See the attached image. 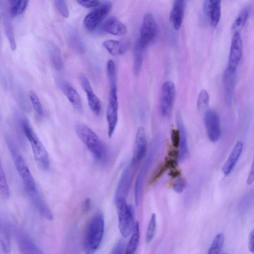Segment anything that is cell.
I'll list each match as a JSON object with an SVG mask.
<instances>
[{"instance_id":"obj_1","label":"cell","mask_w":254,"mask_h":254,"mask_svg":"<svg viewBox=\"0 0 254 254\" xmlns=\"http://www.w3.org/2000/svg\"><path fill=\"white\" fill-rule=\"evenodd\" d=\"M104 217L101 212L95 213L90 220L83 241L85 254H94L102 242L104 233Z\"/></svg>"},{"instance_id":"obj_2","label":"cell","mask_w":254,"mask_h":254,"mask_svg":"<svg viewBox=\"0 0 254 254\" xmlns=\"http://www.w3.org/2000/svg\"><path fill=\"white\" fill-rule=\"evenodd\" d=\"M5 141L11 154L15 167L22 181L25 190L28 196L38 191L36 184L28 165L18 150L15 143L6 136Z\"/></svg>"},{"instance_id":"obj_3","label":"cell","mask_w":254,"mask_h":254,"mask_svg":"<svg viewBox=\"0 0 254 254\" xmlns=\"http://www.w3.org/2000/svg\"><path fill=\"white\" fill-rule=\"evenodd\" d=\"M22 128L31 146L37 165L43 170H48L50 166L48 153L27 119H24L22 120Z\"/></svg>"},{"instance_id":"obj_4","label":"cell","mask_w":254,"mask_h":254,"mask_svg":"<svg viewBox=\"0 0 254 254\" xmlns=\"http://www.w3.org/2000/svg\"><path fill=\"white\" fill-rule=\"evenodd\" d=\"M75 132L80 140L90 151L97 160H102L105 155L104 145L97 134L89 127L78 124L75 127Z\"/></svg>"},{"instance_id":"obj_5","label":"cell","mask_w":254,"mask_h":254,"mask_svg":"<svg viewBox=\"0 0 254 254\" xmlns=\"http://www.w3.org/2000/svg\"><path fill=\"white\" fill-rule=\"evenodd\" d=\"M115 204L120 232L124 237H127L132 233L135 225L133 208L123 197L115 198Z\"/></svg>"},{"instance_id":"obj_6","label":"cell","mask_w":254,"mask_h":254,"mask_svg":"<svg viewBox=\"0 0 254 254\" xmlns=\"http://www.w3.org/2000/svg\"><path fill=\"white\" fill-rule=\"evenodd\" d=\"M157 32V24L153 14L150 12L146 13L141 24L137 41L143 48H145L155 39Z\"/></svg>"},{"instance_id":"obj_7","label":"cell","mask_w":254,"mask_h":254,"mask_svg":"<svg viewBox=\"0 0 254 254\" xmlns=\"http://www.w3.org/2000/svg\"><path fill=\"white\" fill-rule=\"evenodd\" d=\"M108 104L106 112L108 124V135L111 138L116 127L118 119V100L117 96V86H110Z\"/></svg>"},{"instance_id":"obj_8","label":"cell","mask_w":254,"mask_h":254,"mask_svg":"<svg viewBox=\"0 0 254 254\" xmlns=\"http://www.w3.org/2000/svg\"><path fill=\"white\" fill-rule=\"evenodd\" d=\"M112 9L110 1H101L100 6L87 14L83 19V25L89 31H94L106 18Z\"/></svg>"},{"instance_id":"obj_9","label":"cell","mask_w":254,"mask_h":254,"mask_svg":"<svg viewBox=\"0 0 254 254\" xmlns=\"http://www.w3.org/2000/svg\"><path fill=\"white\" fill-rule=\"evenodd\" d=\"M176 95L174 83L168 80L162 84L160 93L159 104L161 114L168 116L172 110Z\"/></svg>"},{"instance_id":"obj_10","label":"cell","mask_w":254,"mask_h":254,"mask_svg":"<svg viewBox=\"0 0 254 254\" xmlns=\"http://www.w3.org/2000/svg\"><path fill=\"white\" fill-rule=\"evenodd\" d=\"M204 124L209 139L217 141L221 135V127L219 116L215 111L207 109L204 112Z\"/></svg>"},{"instance_id":"obj_11","label":"cell","mask_w":254,"mask_h":254,"mask_svg":"<svg viewBox=\"0 0 254 254\" xmlns=\"http://www.w3.org/2000/svg\"><path fill=\"white\" fill-rule=\"evenodd\" d=\"M147 139L144 128L139 127L136 131L131 164H137L144 157L147 150Z\"/></svg>"},{"instance_id":"obj_12","label":"cell","mask_w":254,"mask_h":254,"mask_svg":"<svg viewBox=\"0 0 254 254\" xmlns=\"http://www.w3.org/2000/svg\"><path fill=\"white\" fill-rule=\"evenodd\" d=\"M243 54V42L239 31H235L232 38L228 59V65L233 68H237Z\"/></svg>"},{"instance_id":"obj_13","label":"cell","mask_w":254,"mask_h":254,"mask_svg":"<svg viewBox=\"0 0 254 254\" xmlns=\"http://www.w3.org/2000/svg\"><path fill=\"white\" fill-rule=\"evenodd\" d=\"M79 79L82 88L86 93L90 109L96 115H99L102 108L101 103L94 93L88 78L84 74L81 73L79 75Z\"/></svg>"},{"instance_id":"obj_14","label":"cell","mask_w":254,"mask_h":254,"mask_svg":"<svg viewBox=\"0 0 254 254\" xmlns=\"http://www.w3.org/2000/svg\"><path fill=\"white\" fill-rule=\"evenodd\" d=\"M157 141L158 140H156L155 141H154L153 143H152L148 157L146 160L144 165L141 170L140 173L136 182L134 189V199L135 203L136 206H137L139 203L140 192L143 180L150 166H151L158 147L159 144Z\"/></svg>"},{"instance_id":"obj_15","label":"cell","mask_w":254,"mask_h":254,"mask_svg":"<svg viewBox=\"0 0 254 254\" xmlns=\"http://www.w3.org/2000/svg\"><path fill=\"white\" fill-rule=\"evenodd\" d=\"M58 84L72 106L81 113L83 111L82 101L75 89L69 82L61 78L58 79Z\"/></svg>"},{"instance_id":"obj_16","label":"cell","mask_w":254,"mask_h":254,"mask_svg":"<svg viewBox=\"0 0 254 254\" xmlns=\"http://www.w3.org/2000/svg\"><path fill=\"white\" fill-rule=\"evenodd\" d=\"M134 166L130 163L124 170L117 188L115 198H125L127 196L132 181Z\"/></svg>"},{"instance_id":"obj_17","label":"cell","mask_w":254,"mask_h":254,"mask_svg":"<svg viewBox=\"0 0 254 254\" xmlns=\"http://www.w3.org/2000/svg\"><path fill=\"white\" fill-rule=\"evenodd\" d=\"M186 6V1L184 0H176L173 3L169 18L170 24L175 30L179 29L182 25Z\"/></svg>"},{"instance_id":"obj_18","label":"cell","mask_w":254,"mask_h":254,"mask_svg":"<svg viewBox=\"0 0 254 254\" xmlns=\"http://www.w3.org/2000/svg\"><path fill=\"white\" fill-rule=\"evenodd\" d=\"M176 120L180 131L179 157L181 161H184L188 158L189 152L186 127L181 115L179 112L176 114Z\"/></svg>"},{"instance_id":"obj_19","label":"cell","mask_w":254,"mask_h":254,"mask_svg":"<svg viewBox=\"0 0 254 254\" xmlns=\"http://www.w3.org/2000/svg\"><path fill=\"white\" fill-rule=\"evenodd\" d=\"M221 2L219 0H206L203 3V10L210 21L211 24L216 26L220 19Z\"/></svg>"},{"instance_id":"obj_20","label":"cell","mask_w":254,"mask_h":254,"mask_svg":"<svg viewBox=\"0 0 254 254\" xmlns=\"http://www.w3.org/2000/svg\"><path fill=\"white\" fill-rule=\"evenodd\" d=\"M102 29L106 32L115 36L124 35L127 32L126 26L118 18L113 16L105 21Z\"/></svg>"},{"instance_id":"obj_21","label":"cell","mask_w":254,"mask_h":254,"mask_svg":"<svg viewBox=\"0 0 254 254\" xmlns=\"http://www.w3.org/2000/svg\"><path fill=\"white\" fill-rule=\"evenodd\" d=\"M243 148V143L240 140L238 141L222 168L225 175L228 176L231 173L241 155Z\"/></svg>"},{"instance_id":"obj_22","label":"cell","mask_w":254,"mask_h":254,"mask_svg":"<svg viewBox=\"0 0 254 254\" xmlns=\"http://www.w3.org/2000/svg\"><path fill=\"white\" fill-rule=\"evenodd\" d=\"M103 45L113 56H119L125 54L128 49V43L119 40H107L103 42Z\"/></svg>"},{"instance_id":"obj_23","label":"cell","mask_w":254,"mask_h":254,"mask_svg":"<svg viewBox=\"0 0 254 254\" xmlns=\"http://www.w3.org/2000/svg\"><path fill=\"white\" fill-rule=\"evenodd\" d=\"M19 246L23 254H44L41 250L30 240L21 236L19 238Z\"/></svg>"},{"instance_id":"obj_24","label":"cell","mask_w":254,"mask_h":254,"mask_svg":"<svg viewBox=\"0 0 254 254\" xmlns=\"http://www.w3.org/2000/svg\"><path fill=\"white\" fill-rule=\"evenodd\" d=\"M236 69L227 66L223 75V83L226 93L231 96L234 88Z\"/></svg>"},{"instance_id":"obj_25","label":"cell","mask_w":254,"mask_h":254,"mask_svg":"<svg viewBox=\"0 0 254 254\" xmlns=\"http://www.w3.org/2000/svg\"><path fill=\"white\" fill-rule=\"evenodd\" d=\"M48 48L50 59L54 66L57 70H61L64 67V63L61 51L53 43H49Z\"/></svg>"},{"instance_id":"obj_26","label":"cell","mask_w":254,"mask_h":254,"mask_svg":"<svg viewBox=\"0 0 254 254\" xmlns=\"http://www.w3.org/2000/svg\"><path fill=\"white\" fill-rule=\"evenodd\" d=\"M132 234L127 245L125 254H135L138 246L140 237L139 225L136 222Z\"/></svg>"},{"instance_id":"obj_27","label":"cell","mask_w":254,"mask_h":254,"mask_svg":"<svg viewBox=\"0 0 254 254\" xmlns=\"http://www.w3.org/2000/svg\"><path fill=\"white\" fill-rule=\"evenodd\" d=\"M145 48H143L137 41L134 48V61L133 71L135 75H137L140 71L143 58V51Z\"/></svg>"},{"instance_id":"obj_28","label":"cell","mask_w":254,"mask_h":254,"mask_svg":"<svg viewBox=\"0 0 254 254\" xmlns=\"http://www.w3.org/2000/svg\"><path fill=\"white\" fill-rule=\"evenodd\" d=\"M9 11L13 16L22 14L26 9L29 1L27 0H10L8 1Z\"/></svg>"},{"instance_id":"obj_29","label":"cell","mask_w":254,"mask_h":254,"mask_svg":"<svg viewBox=\"0 0 254 254\" xmlns=\"http://www.w3.org/2000/svg\"><path fill=\"white\" fill-rule=\"evenodd\" d=\"M3 27L5 33L9 41L10 47L12 51H14L16 48V45L15 40V37L13 33V30L10 19L6 16H3Z\"/></svg>"},{"instance_id":"obj_30","label":"cell","mask_w":254,"mask_h":254,"mask_svg":"<svg viewBox=\"0 0 254 254\" xmlns=\"http://www.w3.org/2000/svg\"><path fill=\"white\" fill-rule=\"evenodd\" d=\"M249 16V9L247 6L244 7L239 12L232 24V29L235 31L242 28L245 24Z\"/></svg>"},{"instance_id":"obj_31","label":"cell","mask_w":254,"mask_h":254,"mask_svg":"<svg viewBox=\"0 0 254 254\" xmlns=\"http://www.w3.org/2000/svg\"><path fill=\"white\" fill-rule=\"evenodd\" d=\"M224 243L223 234H218L214 238L207 254H222L221 251Z\"/></svg>"},{"instance_id":"obj_32","label":"cell","mask_w":254,"mask_h":254,"mask_svg":"<svg viewBox=\"0 0 254 254\" xmlns=\"http://www.w3.org/2000/svg\"><path fill=\"white\" fill-rule=\"evenodd\" d=\"M209 103V96L205 89H202L199 92L196 102L197 110L200 112L205 111L208 107Z\"/></svg>"},{"instance_id":"obj_33","label":"cell","mask_w":254,"mask_h":254,"mask_svg":"<svg viewBox=\"0 0 254 254\" xmlns=\"http://www.w3.org/2000/svg\"><path fill=\"white\" fill-rule=\"evenodd\" d=\"M0 192L2 196L8 198L10 196V190L0 159Z\"/></svg>"},{"instance_id":"obj_34","label":"cell","mask_w":254,"mask_h":254,"mask_svg":"<svg viewBox=\"0 0 254 254\" xmlns=\"http://www.w3.org/2000/svg\"><path fill=\"white\" fill-rule=\"evenodd\" d=\"M69 42L72 47L77 52L81 53L84 51V46L78 33L72 31L69 35Z\"/></svg>"},{"instance_id":"obj_35","label":"cell","mask_w":254,"mask_h":254,"mask_svg":"<svg viewBox=\"0 0 254 254\" xmlns=\"http://www.w3.org/2000/svg\"><path fill=\"white\" fill-rule=\"evenodd\" d=\"M29 97L35 112L39 116H42L44 113L43 108L37 93L33 90H30Z\"/></svg>"},{"instance_id":"obj_36","label":"cell","mask_w":254,"mask_h":254,"mask_svg":"<svg viewBox=\"0 0 254 254\" xmlns=\"http://www.w3.org/2000/svg\"><path fill=\"white\" fill-rule=\"evenodd\" d=\"M107 73L110 85H117V72L116 65L112 60L107 63Z\"/></svg>"},{"instance_id":"obj_37","label":"cell","mask_w":254,"mask_h":254,"mask_svg":"<svg viewBox=\"0 0 254 254\" xmlns=\"http://www.w3.org/2000/svg\"><path fill=\"white\" fill-rule=\"evenodd\" d=\"M156 226V215L153 213L151 216L146 234L145 241L147 244L150 243L152 240L155 234Z\"/></svg>"},{"instance_id":"obj_38","label":"cell","mask_w":254,"mask_h":254,"mask_svg":"<svg viewBox=\"0 0 254 254\" xmlns=\"http://www.w3.org/2000/svg\"><path fill=\"white\" fill-rule=\"evenodd\" d=\"M0 243L3 251L8 253L10 251V242L7 233L3 229L0 230Z\"/></svg>"},{"instance_id":"obj_39","label":"cell","mask_w":254,"mask_h":254,"mask_svg":"<svg viewBox=\"0 0 254 254\" xmlns=\"http://www.w3.org/2000/svg\"><path fill=\"white\" fill-rule=\"evenodd\" d=\"M56 8L60 14L64 18L69 16V11L66 1L63 0L54 1Z\"/></svg>"},{"instance_id":"obj_40","label":"cell","mask_w":254,"mask_h":254,"mask_svg":"<svg viewBox=\"0 0 254 254\" xmlns=\"http://www.w3.org/2000/svg\"><path fill=\"white\" fill-rule=\"evenodd\" d=\"M167 167L164 163H162L155 170L150 180V183L152 184L157 180L167 169Z\"/></svg>"},{"instance_id":"obj_41","label":"cell","mask_w":254,"mask_h":254,"mask_svg":"<svg viewBox=\"0 0 254 254\" xmlns=\"http://www.w3.org/2000/svg\"><path fill=\"white\" fill-rule=\"evenodd\" d=\"M186 180L182 178H177L173 185L174 190L178 193L182 192L186 186Z\"/></svg>"},{"instance_id":"obj_42","label":"cell","mask_w":254,"mask_h":254,"mask_svg":"<svg viewBox=\"0 0 254 254\" xmlns=\"http://www.w3.org/2000/svg\"><path fill=\"white\" fill-rule=\"evenodd\" d=\"M171 136L173 146L175 148L179 147L180 143V131L178 128L172 129Z\"/></svg>"},{"instance_id":"obj_43","label":"cell","mask_w":254,"mask_h":254,"mask_svg":"<svg viewBox=\"0 0 254 254\" xmlns=\"http://www.w3.org/2000/svg\"><path fill=\"white\" fill-rule=\"evenodd\" d=\"M125 243L123 240L120 239L114 246L110 254H123Z\"/></svg>"},{"instance_id":"obj_44","label":"cell","mask_w":254,"mask_h":254,"mask_svg":"<svg viewBox=\"0 0 254 254\" xmlns=\"http://www.w3.org/2000/svg\"><path fill=\"white\" fill-rule=\"evenodd\" d=\"M77 2L80 5L87 8L94 7L98 6L101 1L99 0H77Z\"/></svg>"},{"instance_id":"obj_45","label":"cell","mask_w":254,"mask_h":254,"mask_svg":"<svg viewBox=\"0 0 254 254\" xmlns=\"http://www.w3.org/2000/svg\"><path fill=\"white\" fill-rule=\"evenodd\" d=\"M254 230L252 231L250 234L249 239H248V247L250 251L253 253L254 251Z\"/></svg>"},{"instance_id":"obj_46","label":"cell","mask_w":254,"mask_h":254,"mask_svg":"<svg viewBox=\"0 0 254 254\" xmlns=\"http://www.w3.org/2000/svg\"><path fill=\"white\" fill-rule=\"evenodd\" d=\"M254 179V166L253 164L252 166L251 169L250 170L249 175L248 176V180H247V184L250 185L251 184Z\"/></svg>"},{"instance_id":"obj_47","label":"cell","mask_w":254,"mask_h":254,"mask_svg":"<svg viewBox=\"0 0 254 254\" xmlns=\"http://www.w3.org/2000/svg\"><path fill=\"white\" fill-rule=\"evenodd\" d=\"M90 199H87L85 200L84 203H83V210L84 211H88L89 209H90Z\"/></svg>"},{"instance_id":"obj_48","label":"cell","mask_w":254,"mask_h":254,"mask_svg":"<svg viewBox=\"0 0 254 254\" xmlns=\"http://www.w3.org/2000/svg\"><path fill=\"white\" fill-rule=\"evenodd\" d=\"M180 172L176 168L172 169L170 173V175L172 177H177L180 176Z\"/></svg>"},{"instance_id":"obj_49","label":"cell","mask_w":254,"mask_h":254,"mask_svg":"<svg viewBox=\"0 0 254 254\" xmlns=\"http://www.w3.org/2000/svg\"><path fill=\"white\" fill-rule=\"evenodd\" d=\"M222 254H226V253H222Z\"/></svg>"}]
</instances>
